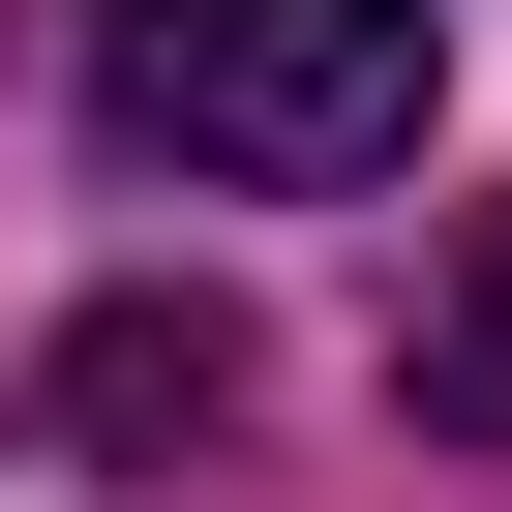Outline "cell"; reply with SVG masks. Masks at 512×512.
<instances>
[{
  "label": "cell",
  "mask_w": 512,
  "mask_h": 512,
  "mask_svg": "<svg viewBox=\"0 0 512 512\" xmlns=\"http://www.w3.org/2000/svg\"><path fill=\"white\" fill-rule=\"evenodd\" d=\"M422 91H452V0H121V121L181 181H272V211L392 181Z\"/></svg>",
  "instance_id": "6da1fadb"
},
{
  "label": "cell",
  "mask_w": 512,
  "mask_h": 512,
  "mask_svg": "<svg viewBox=\"0 0 512 512\" xmlns=\"http://www.w3.org/2000/svg\"><path fill=\"white\" fill-rule=\"evenodd\" d=\"M31 422H61V452H211V422H241V332H211V302H91Z\"/></svg>",
  "instance_id": "7a4b0ae2"
},
{
  "label": "cell",
  "mask_w": 512,
  "mask_h": 512,
  "mask_svg": "<svg viewBox=\"0 0 512 512\" xmlns=\"http://www.w3.org/2000/svg\"><path fill=\"white\" fill-rule=\"evenodd\" d=\"M392 392H422V422H482V452H512V241H482V272H452V302H422V332H392Z\"/></svg>",
  "instance_id": "3957f363"
}]
</instances>
